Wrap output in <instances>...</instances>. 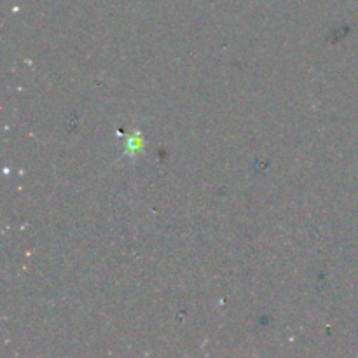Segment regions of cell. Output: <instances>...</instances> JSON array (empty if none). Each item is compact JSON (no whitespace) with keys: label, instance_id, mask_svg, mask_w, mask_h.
Masks as SVG:
<instances>
[{"label":"cell","instance_id":"1","mask_svg":"<svg viewBox=\"0 0 358 358\" xmlns=\"http://www.w3.org/2000/svg\"><path fill=\"white\" fill-rule=\"evenodd\" d=\"M143 147V142L142 138H140V135L133 136V138H129L128 142V154H133V152H140Z\"/></svg>","mask_w":358,"mask_h":358}]
</instances>
